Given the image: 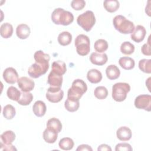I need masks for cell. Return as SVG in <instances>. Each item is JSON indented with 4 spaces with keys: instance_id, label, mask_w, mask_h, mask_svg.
<instances>
[{
    "instance_id": "14",
    "label": "cell",
    "mask_w": 151,
    "mask_h": 151,
    "mask_svg": "<svg viewBox=\"0 0 151 151\" xmlns=\"http://www.w3.org/2000/svg\"><path fill=\"white\" fill-rule=\"evenodd\" d=\"M63 76L58 75L51 71L48 76L47 82L51 87H61L63 84Z\"/></svg>"
},
{
    "instance_id": "13",
    "label": "cell",
    "mask_w": 151,
    "mask_h": 151,
    "mask_svg": "<svg viewBox=\"0 0 151 151\" xmlns=\"http://www.w3.org/2000/svg\"><path fill=\"white\" fill-rule=\"evenodd\" d=\"M108 60L107 55L106 53L93 52L90 56V61L91 63L96 65H104Z\"/></svg>"
},
{
    "instance_id": "9",
    "label": "cell",
    "mask_w": 151,
    "mask_h": 151,
    "mask_svg": "<svg viewBox=\"0 0 151 151\" xmlns=\"http://www.w3.org/2000/svg\"><path fill=\"white\" fill-rule=\"evenodd\" d=\"M64 97V91L61 87H50L48 88L46 93L47 99L53 103L60 102Z\"/></svg>"
},
{
    "instance_id": "25",
    "label": "cell",
    "mask_w": 151,
    "mask_h": 151,
    "mask_svg": "<svg viewBox=\"0 0 151 151\" xmlns=\"http://www.w3.org/2000/svg\"><path fill=\"white\" fill-rule=\"evenodd\" d=\"M13 34V27L8 23L5 22L1 25L0 27V34L4 38H8L12 36Z\"/></svg>"
},
{
    "instance_id": "7",
    "label": "cell",
    "mask_w": 151,
    "mask_h": 151,
    "mask_svg": "<svg viewBox=\"0 0 151 151\" xmlns=\"http://www.w3.org/2000/svg\"><path fill=\"white\" fill-rule=\"evenodd\" d=\"M49 68V64H41L35 62L28 69V75L33 78H37L45 74Z\"/></svg>"
},
{
    "instance_id": "21",
    "label": "cell",
    "mask_w": 151,
    "mask_h": 151,
    "mask_svg": "<svg viewBox=\"0 0 151 151\" xmlns=\"http://www.w3.org/2000/svg\"><path fill=\"white\" fill-rule=\"evenodd\" d=\"M42 137L47 143H54L57 139L58 133L55 130L47 127L43 132Z\"/></svg>"
},
{
    "instance_id": "5",
    "label": "cell",
    "mask_w": 151,
    "mask_h": 151,
    "mask_svg": "<svg viewBox=\"0 0 151 151\" xmlns=\"http://www.w3.org/2000/svg\"><path fill=\"white\" fill-rule=\"evenodd\" d=\"M77 22L84 31H90L96 23V17L94 12L88 10L80 14L77 18Z\"/></svg>"
},
{
    "instance_id": "24",
    "label": "cell",
    "mask_w": 151,
    "mask_h": 151,
    "mask_svg": "<svg viewBox=\"0 0 151 151\" xmlns=\"http://www.w3.org/2000/svg\"><path fill=\"white\" fill-rule=\"evenodd\" d=\"M1 143L8 145L12 144V143L15 139V134L12 130H7L4 132L0 136Z\"/></svg>"
},
{
    "instance_id": "30",
    "label": "cell",
    "mask_w": 151,
    "mask_h": 151,
    "mask_svg": "<svg viewBox=\"0 0 151 151\" xmlns=\"http://www.w3.org/2000/svg\"><path fill=\"white\" fill-rule=\"evenodd\" d=\"M74 143L73 140L70 137L62 138L58 143L60 148L64 150H70L72 149L74 147Z\"/></svg>"
},
{
    "instance_id": "31",
    "label": "cell",
    "mask_w": 151,
    "mask_h": 151,
    "mask_svg": "<svg viewBox=\"0 0 151 151\" xmlns=\"http://www.w3.org/2000/svg\"><path fill=\"white\" fill-rule=\"evenodd\" d=\"M6 94L10 100L18 101L21 97V92L19 90H18L15 87L10 86L7 89Z\"/></svg>"
},
{
    "instance_id": "32",
    "label": "cell",
    "mask_w": 151,
    "mask_h": 151,
    "mask_svg": "<svg viewBox=\"0 0 151 151\" xmlns=\"http://www.w3.org/2000/svg\"><path fill=\"white\" fill-rule=\"evenodd\" d=\"M2 114L6 119L11 120L16 114L15 109L11 104H7L4 107Z\"/></svg>"
},
{
    "instance_id": "6",
    "label": "cell",
    "mask_w": 151,
    "mask_h": 151,
    "mask_svg": "<svg viewBox=\"0 0 151 151\" xmlns=\"http://www.w3.org/2000/svg\"><path fill=\"white\" fill-rule=\"evenodd\" d=\"M74 45L77 54L81 56L87 55L90 51V39L84 34H80L76 38Z\"/></svg>"
},
{
    "instance_id": "34",
    "label": "cell",
    "mask_w": 151,
    "mask_h": 151,
    "mask_svg": "<svg viewBox=\"0 0 151 151\" xmlns=\"http://www.w3.org/2000/svg\"><path fill=\"white\" fill-rule=\"evenodd\" d=\"M94 48L97 52L103 53L108 48V43L105 40L99 39L94 42Z\"/></svg>"
},
{
    "instance_id": "36",
    "label": "cell",
    "mask_w": 151,
    "mask_h": 151,
    "mask_svg": "<svg viewBox=\"0 0 151 151\" xmlns=\"http://www.w3.org/2000/svg\"><path fill=\"white\" fill-rule=\"evenodd\" d=\"M139 68L143 73H151V60L142 59L139 62Z\"/></svg>"
},
{
    "instance_id": "40",
    "label": "cell",
    "mask_w": 151,
    "mask_h": 151,
    "mask_svg": "<svg viewBox=\"0 0 151 151\" xmlns=\"http://www.w3.org/2000/svg\"><path fill=\"white\" fill-rule=\"evenodd\" d=\"M141 51L142 52L147 56H150L151 55V51H150V42H149V38L148 40V42L146 43L143 45V46L141 48Z\"/></svg>"
},
{
    "instance_id": "37",
    "label": "cell",
    "mask_w": 151,
    "mask_h": 151,
    "mask_svg": "<svg viewBox=\"0 0 151 151\" xmlns=\"http://www.w3.org/2000/svg\"><path fill=\"white\" fill-rule=\"evenodd\" d=\"M94 96L99 100L105 99L108 95V90L104 86H98L94 91Z\"/></svg>"
},
{
    "instance_id": "23",
    "label": "cell",
    "mask_w": 151,
    "mask_h": 151,
    "mask_svg": "<svg viewBox=\"0 0 151 151\" xmlns=\"http://www.w3.org/2000/svg\"><path fill=\"white\" fill-rule=\"evenodd\" d=\"M119 65L126 70H130L134 67V60L129 57H122L119 60Z\"/></svg>"
},
{
    "instance_id": "33",
    "label": "cell",
    "mask_w": 151,
    "mask_h": 151,
    "mask_svg": "<svg viewBox=\"0 0 151 151\" xmlns=\"http://www.w3.org/2000/svg\"><path fill=\"white\" fill-rule=\"evenodd\" d=\"M33 100V95L29 92H21V97L17 101L18 104L22 106H27L31 103Z\"/></svg>"
},
{
    "instance_id": "10",
    "label": "cell",
    "mask_w": 151,
    "mask_h": 151,
    "mask_svg": "<svg viewBox=\"0 0 151 151\" xmlns=\"http://www.w3.org/2000/svg\"><path fill=\"white\" fill-rule=\"evenodd\" d=\"M18 86L22 91L29 92L32 91L35 86L34 81L27 77H21L17 81Z\"/></svg>"
},
{
    "instance_id": "38",
    "label": "cell",
    "mask_w": 151,
    "mask_h": 151,
    "mask_svg": "<svg viewBox=\"0 0 151 151\" xmlns=\"http://www.w3.org/2000/svg\"><path fill=\"white\" fill-rule=\"evenodd\" d=\"M86 2L84 0H73L71 2V7L76 11H80L84 8Z\"/></svg>"
},
{
    "instance_id": "2",
    "label": "cell",
    "mask_w": 151,
    "mask_h": 151,
    "mask_svg": "<svg viewBox=\"0 0 151 151\" xmlns=\"http://www.w3.org/2000/svg\"><path fill=\"white\" fill-rule=\"evenodd\" d=\"M113 24L114 28L123 34H131L134 29L133 22L121 15H118L114 17Z\"/></svg>"
},
{
    "instance_id": "42",
    "label": "cell",
    "mask_w": 151,
    "mask_h": 151,
    "mask_svg": "<svg viewBox=\"0 0 151 151\" xmlns=\"http://www.w3.org/2000/svg\"><path fill=\"white\" fill-rule=\"evenodd\" d=\"M77 151H78V150H88V151H92L93 150V149L88 145H85V144H83V145H79L78 146V147L76 149Z\"/></svg>"
},
{
    "instance_id": "19",
    "label": "cell",
    "mask_w": 151,
    "mask_h": 151,
    "mask_svg": "<svg viewBox=\"0 0 151 151\" xmlns=\"http://www.w3.org/2000/svg\"><path fill=\"white\" fill-rule=\"evenodd\" d=\"M106 74L107 77L109 80H114L119 77L120 75V71L116 65L111 64L106 68Z\"/></svg>"
},
{
    "instance_id": "11",
    "label": "cell",
    "mask_w": 151,
    "mask_h": 151,
    "mask_svg": "<svg viewBox=\"0 0 151 151\" xmlns=\"http://www.w3.org/2000/svg\"><path fill=\"white\" fill-rule=\"evenodd\" d=\"M3 78L8 84H15L18 80V74L12 67H8L3 72Z\"/></svg>"
},
{
    "instance_id": "17",
    "label": "cell",
    "mask_w": 151,
    "mask_h": 151,
    "mask_svg": "<svg viewBox=\"0 0 151 151\" xmlns=\"http://www.w3.org/2000/svg\"><path fill=\"white\" fill-rule=\"evenodd\" d=\"M30 33V28L27 24H21L18 25L16 28L17 36L21 40L27 38L29 36Z\"/></svg>"
},
{
    "instance_id": "20",
    "label": "cell",
    "mask_w": 151,
    "mask_h": 151,
    "mask_svg": "<svg viewBox=\"0 0 151 151\" xmlns=\"http://www.w3.org/2000/svg\"><path fill=\"white\" fill-rule=\"evenodd\" d=\"M51 71L58 75L63 76L67 71L66 65L64 61L60 60L54 61L52 63Z\"/></svg>"
},
{
    "instance_id": "29",
    "label": "cell",
    "mask_w": 151,
    "mask_h": 151,
    "mask_svg": "<svg viewBox=\"0 0 151 151\" xmlns=\"http://www.w3.org/2000/svg\"><path fill=\"white\" fill-rule=\"evenodd\" d=\"M47 127L55 130L58 133L62 129V124L59 119L55 117H52L47 121Z\"/></svg>"
},
{
    "instance_id": "12",
    "label": "cell",
    "mask_w": 151,
    "mask_h": 151,
    "mask_svg": "<svg viewBox=\"0 0 151 151\" xmlns=\"http://www.w3.org/2000/svg\"><path fill=\"white\" fill-rule=\"evenodd\" d=\"M146 34V30L145 29V28L140 25H137L133 31L131 33V39L137 42V43H139L140 42H142Z\"/></svg>"
},
{
    "instance_id": "22",
    "label": "cell",
    "mask_w": 151,
    "mask_h": 151,
    "mask_svg": "<svg viewBox=\"0 0 151 151\" xmlns=\"http://www.w3.org/2000/svg\"><path fill=\"white\" fill-rule=\"evenodd\" d=\"M80 106L79 100L67 97L64 102V107L65 109L70 112H74L77 111Z\"/></svg>"
},
{
    "instance_id": "41",
    "label": "cell",
    "mask_w": 151,
    "mask_h": 151,
    "mask_svg": "<svg viewBox=\"0 0 151 151\" xmlns=\"http://www.w3.org/2000/svg\"><path fill=\"white\" fill-rule=\"evenodd\" d=\"M1 150H17V149L12 144L6 145L1 143Z\"/></svg>"
},
{
    "instance_id": "8",
    "label": "cell",
    "mask_w": 151,
    "mask_h": 151,
    "mask_svg": "<svg viewBox=\"0 0 151 151\" xmlns=\"http://www.w3.org/2000/svg\"><path fill=\"white\" fill-rule=\"evenodd\" d=\"M134 104L138 109L150 111L151 110V96L149 94L139 95L136 97Z\"/></svg>"
},
{
    "instance_id": "1",
    "label": "cell",
    "mask_w": 151,
    "mask_h": 151,
    "mask_svg": "<svg viewBox=\"0 0 151 151\" xmlns=\"http://www.w3.org/2000/svg\"><path fill=\"white\" fill-rule=\"evenodd\" d=\"M51 18L55 24L64 26L70 25L74 21L73 14L61 8L55 9L51 14Z\"/></svg>"
},
{
    "instance_id": "3",
    "label": "cell",
    "mask_w": 151,
    "mask_h": 151,
    "mask_svg": "<svg viewBox=\"0 0 151 151\" xmlns=\"http://www.w3.org/2000/svg\"><path fill=\"white\" fill-rule=\"evenodd\" d=\"M87 90L86 83L81 79H76L73 81L71 87L68 90L67 97L80 100Z\"/></svg>"
},
{
    "instance_id": "39",
    "label": "cell",
    "mask_w": 151,
    "mask_h": 151,
    "mask_svg": "<svg viewBox=\"0 0 151 151\" xmlns=\"http://www.w3.org/2000/svg\"><path fill=\"white\" fill-rule=\"evenodd\" d=\"M133 150L131 145L127 143H120L116 145V151H132Z\"/></svg>"
},
{
    "instance_id": "4",
    "label": "cell",
    "mask_w": 151,
    "mask_h": 151,
    "mask_svg": "<svg viewBox=\"0 0 151 151\" xmlns=\"http://www.w3.org/2000/svg\"><path fill=\"white\" fill-rule=\"evenodd\" d=\"M130 90V86L126 83H117L112 87V98L117 102L124 101L126 97L127 93Z\"/></svg>"
},
{
    "instance_id": "16",
    "label": "cell",
    "mask_w": 151,
    "mask_h": 151,
    "mask_svg": "<svg viewBox=\"0 0 151 151\" xmlns=\"http://www.w3.org/2000/svg\"><path fill=\"white\" fill-rule=\"evenodd\" d=\"M32 111L37 117H42L45 115L47 111V107L45 103L41 100L35 101L32 106Z\"/></svg>"
},
{
    "instance_id": "26",
    "label": "cell",
    "mask_w": 151,
    "mask_h": 151,
    "mask_svg": "<svg viewBox=\"0 0 151 151\" xmlns=\"http://www.w3.org/2000/svg\"><path fill=\"white\" fill-rule=\"evenodd\" d=\"M58 43L62 46L69 45L72 41V35L68 31H63L59 34L57 38Z\"/></svg>"
},
{
    "instance_id": "18",
    "label": "cell",
    "mask_w": 151,
    "mask_h": 151,
    "mask_svg": "<svg viewBox=\"0 0 151 151\" xmlns=\"http://www.w3.org/2000/svg\"><path fill=\"white\" fill-rule=\"evenodd\" d=\"M87 78L90 83L96 84L101 81L102 79V74L97 69H91L87 72Z\"/></svg>"
},
{
    "instance_id": "28",
    "label": "cell",
    "mask_w": 151,
    "mask_h": 151,
    "mask_svg": "<svg viewBox=\"0 0 151 151\" xmlns=\"http://www.w3.org/2000/svg\"><path fill=\"white\" fill-rule=\"evenodd\" d=\"M103 6L107 12L113 13L119 8L120 4L117 0H106L103 2Z\"/></svg>"
},
{
    "instance_id": "27",
    "label": "cell",
    "mask_w": 151,
    "mask_h": 151,
    "mask_svg": "<svg viewBox=\"0 0 151 151\" xmlns=\"http://www.w3.org/2000/svg\"><path fill=\"white\" fill-rule=\"evenodd\" d=\"M34 58L37 63L41 64H49L50 56L49 54L44 53L42 51H37L34 54Z\"/></svg>"
},
{
    "instance_id": "35",
    "label": "cell",
    "mask_w": 151,
    "mask_h": 151,
    "mask_svg": "<svg viewBox=\"0 0 151 151\" xmlns=\"http://www.w3.org/2000/svg\"><path fill=\"white\" fill-rule=\"evenodd\" d=\"M134 45L129 41L123 42L120 46V51L126 55H130L134 51Z\"/></svg>"
},
{
    "instance_id": "15",
    "label": "cell",
    "mask_w": 151,
    "mask_h": 151,
    "mask_svg": "<svg viewBox=\"0 0 151 151\" xmlns=\"http://www.w3.org/2000/svg\"><path fill=\"white\" fill-rule=\"evenodd\" d=\"M116 136L121 141H128L132 137V132L128 127L122 126L117 130Z\"/></svg>"
},
{
    "instance_id": "43",
    "label": "cell",
    "mask_w": 151,
    "mask_h": 151,
    "mask_svg": "<svg viewBox=\"0 0 151 151\" xmlns=\"http://www.w3.org/2000/svg\"><path fill=\"white\" fill-rule=\"evenodd\" d=\"M98 151H103V150H111V148L107 145L106 144H101L100 145L98 148H97Z\"/></svg>"
}]
</instances>
